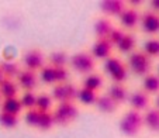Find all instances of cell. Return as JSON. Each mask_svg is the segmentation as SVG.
<instances>
[{"label":"cell","mask_w":159,"mask_h":138,"mask_svg":"<svg viewBox=\"0 0 159 138\" xmlns=\"http://www.w3.org/2000/svg\"><path fill=\"white\" fill-rule=\"evenodd\" d=\"M0 103H2V97H0Z\"/></svg>","instance_id":"obj_40"},{"label":"cell","mask_w":159,"mask_h":138,"mask_svg":"<svg viewBox=\"0 0 159 138\" xmlns=\"http://www.w3.org/2000/svg\"><path fill=\"white\" fill-rule=\"evenodd\" d=\"M20 118L18 116H13V114L0 111V128L4 131H11L16 130L20 126Z\"/></svg>","instance_id":"obj_28"},{"label":"cell","mask_w":159,"mask_h":138,"mask_svg":"<svg viewBox=\"0 0 159 138\" xmlns=\"http://www.w3.org/2000/svg\"><path fill=\"white\" fill-rule=\"evenodd\" d=\"M38 82L42 85L52 87L54 85H57V76H55V68L51 65H47L38 72Z\"/></svg>","instance_id":"obj_27"},{"label":"cell","mask_w":159,"mask_h":138,"mask_svg":"<svg viewBox=\"0 0 159 138\" xmlns=\"http://www.w3.org/2000/svg\"><path fill=\"white\" fill-rule=\"evenodd\" d=\"M20 93L21 90L14 79L4 78L3 80L0 82V97H2V100L10 99V97H18Z\"/></svg>","instance_id":"obj_18"},{"label":"cell","mask_w":159,"mask_h":138,"mask_svg":"<svg viewBox=\"0 0 159 138\" xmlns=\"http://www.w3.org/2000/svg\"><path fill=\"white\" fill-rule=\"evenodd\" d=\"M99 94L100 93H94V92H92V90L79 86L78 90H76L75 103L78 106H83V107H94V103H96Z\"/></svg>","instance_id":"obj_16"},{"label":"cell","mask_w":159,"mask_h":138,"mask_svg":"<svg viewBox=\"0 0 159 138\" xmlns=\"http://www.w3.org/2000/svg\"><path fill=\"white\" fill-rule=\"evenodd\" d=\"M0 111H4V113L21 117V114L24 113V108L21 106V102L18 97H10V99L2 100V103H0Z\"/></svg>","instance_id":"obj_21"},{"label":"cell","mask_w":159,"mask_h":138,"mask_svg":"<svg viewBox=\"0 0 159 138\" xmlns=\"http://www.w3.org/2000/svg\"><path fill=\"white\" fill-rule=\"evenodd\" d=\"M153 107H155L156 110H159V94H156L155 99H153Z\"/></svg>","instance_id":"obj_37"},{"label":"cell","mask_w":159,"mask_h":138,"mask_svg":"<svg viewBox=\"0 0 159 138\" xmlns=\"http://www.w3.org/2000/svg\"><path fill=\"white\" fill-rule=\"evenodd\" d=\"M57 127H69L76 121L79 116V106L75 102L55 104L52 110Z\"/></svg>","instance_id":"obj_2"},{"label":"cell","mask_w":159,"mask_h":138,"mask_svg":"<svg viewBox=\"0 0 159 138\" xmlns=\"http://www.w3.org/2000/svg\"><path fill=\"white\" fill-rule=\"evenodd\" d=\"M117 20H118V27L123 28L127 33H132L134 30H137V28L139 27L141 12H139L138 9L127 6Z\"/></svg>","instance_id":"obj_6"},{"label":"cell","mask_w":159,"mask_h":138,"mask_svg":"<svg viewBox=\"0 0 159 138\" xmlns=\"http://www.w3.org/2000/svg\"><path fill=\"white\" fill-rule=\"evenodd\" d=\"M125 63L128 66L129 73L138 78H144L152 72V59L145 55L141 49H135L132 54H129Z\"/></svg>","instance_id":"obj_3"},{"label":"cell","mask_w":159,"mask_h":138,"mask_svg":"<svg viewBox=\"0 0 159 138\" xmlns=\"http://www.w3.org/2000/svg\"><path fill=\"white\" fill-rule=\"evenodd\" d=\"M94 108L96 111H99L100 114H104V116H111V114H114L116 111L118 110V106L114 103V100L111 99L106 92L100 93L97 96V100L94 103Z\"/></svg>","instance_id":"obj_14"},{"label":"cell","mask_w":159,"mask_h":138,"mask_svg":"<svg viewBox=\"0 0 159 138\" xmlns=\"http://www.w3.org/2000/svg\"><path fill=\"white\" fill-rule=\"evenodd\" d=\"M55 107V102L52 99V96L49 94V92H41L37 93V103L35 108L39 113H47V111H52Z\"/></svg>","instance_id":"obj_24"},{"label":"cell","mask_w":159,"mask_h":138,"mask_svg":"<svg viewBox=\"0 0 159 138\" xmlns=\"http://www.w3.org/2000/svg\"><path fill=\"white\" fill-rule=\"evenodd\" d=\"M123 62H124V61L121 59L118 55H111L110 58H107V59L103 62V73H104V75L108 78V75H110V73L113 72L116 68H118V66H120Z\"/></svg>","instance_id":"obj_34"},{"label":"cell","mask_w":159,"mask_h":138,"mask_svg":"<svg viewBox=\"0 0 159 138\" xmlns=\"http://www.w3.org/2000/svg\"><path fill=\"white\" fill-rule=\"evenodd\" d=\"M57 127L55 124V118L52 111H47V113H39V120H38V126H37L35 131L39 132H49L51 130H54Z\"/></svg>","instance_id":"obj_26"},{"label":"cell","mask_w":159,"mask_h":138,"mask_svg":"<svg viewBox=\"0 0 159 138\" xmlns=\"http://www.w3.org/2000/svg\"><path fill=\"white\" fill-rule=\"evenodd\" d=\"M144 128L159 134V110H156L155 107L148 108L144 113Z\"/></svg>","instance_id":"obj_23"},{"label":"cell","mask_w":159,"mask_h":138,"mask_svg":"<svg viewBox=\"0 0 159 138\" xmlns=\"http://www.w3.org/2000/svg\"><path fill=\"white\" fill-rule=\"evenodd\" d=\"M106 93L114 100V103L120 107V106L127 104L128 102V96H129V90L127 87V85H121V83H110L106 89Z\"/></svg>","instance_id":"obj_12"},{"label":"cell","mask_w":159,"mask_h":138,"mask_svg":"<svg viewBox=\"0 0 159 138\" xmlns=\"http://www.w3.org/2000/svg\"><path fill=\"white\" fill-rule=\"evenodd\" d=\"M123 120L128 121L129 124L132 126L138 127V128L144 130V113L141 111H137V110H132V108H127L123 114Z\"/></svg>","instance_id":"obj_30"},{"label":"cell","mask_w":159,"mask_h":138,"mask_svg":"<svg viewBox=\"0 0 159 138\" xmlns=\"http://www.w3.org/2000/svg\"><path fill=\"white\" fill-rule=\"evenodd\" d=\"M14 80L17 82L21 92H35V89L39 85L38 73L33 72V71H27V69H21Z\"/></svg>","instance_id":"obj_11"},{"label":"cell","mask_w":159,"mask_h":138,"mask_svg":"<svg viewBox=\"0 0 159 138\" xmlns=\"http://www.w3.org/2000/svg\"><path fill=\"white\" fill-rule=\"evenodd\" d=\"M24 118V123L28 128L31 130H37L38 126V120H39V111L37 108H31V110H25L24 113L21 114Z\"/></svg>","instance_id":"obj_33"},{"label":"cell","mask_w":159,"mask_h":138,"mask_svg":"<svg viewBox=\"0 0 159 138\" xmlns=\"http://www.w3.org/2000/svg\"><path fill=\"white\" fill-rule=\"evenodd\" d=\"M114 51H116L114 45L111 44L107 38L94 39L93 45H92L89 49L92 57H93L97 62H104L107 58H110L111 55H114Z\"/></svg>","instance_id":"obj_9"},{"label":"cell","mask_w":159,"mask_h":138,"mask_svg":"<svg viewBox=\"0 0 159 138\" xmlns=\"http://www.w3.org/2000/svg\"><path fill=\"white\" fill-rule=\"evenodd\" d=\"M141 89L151 97L159 94V76L156 73L151 72L147 76L141 78Z\"/></svg>","instance_id":"obj_19"},{"label":"cell","mask_w":159,"mask_h":138,"mask_svg":"<svg viewBox=\"0 0 159 138\" xmlns=\"http://www.w3.org/2000/svg\"><path fill=\"white\" fill-rule=\"evenodd\" d=\"M127 7L125 0H103L99 3V10L103 17L107 18H118L120 14Z\"/></svg>","instance_id":"obj_10"},{"label":"cell","mask_w":159,"mask_h":138,"mask_svg":"<svg viewBox=\"0 0 159 138\" xmlns=\"http://www.w3.org/2000/svg\"><path fill=\"white\" fill-rule=\"evenodd\" d=\"M68 68L79 75L86 76L89 73L96 72L97 61L92 57V54L87 49H80V51L70 55Z\"/></svg>","instance_id":"obj_1"},{"label":"cell","mask_w":159,"mask_h":138,"mask_svg":"<svg viewBox=\"0 0 159 138\" xmlns=\"http://www.w3.org/2000/svg\"><path fill=\"white\" fill-rule=\"evenodd\" d=\"M116 51H118L123 55H129L137 49V37L134 35V33H125L124 37L120 39L117 45L114 47Z\"/></svg>","instance_id":"obj_17"},{"label":"cell","mask_w":159,"mask_h":138,"mask_svg":"<svg viewBox=\"0 0 159 138\" xmlns=\"http://www.w3.org/2000/svg\"><path fill=\"white\" fill-rule=\"evenodd\" d=\"M21 102V106L25 110H31L35 108V103H37V92H21L18 96Z\"/></svg>","instance_id":"obj_32"},{"label":"cell","mask_w":159,"mask_h":138,"mask_svg":"<svg viewBox=\"0 0 159 138\" xmlns=\"http://www.w3.org/2000/svg\"><path fill=\"white\" fill-rule=\"evenodd\" d=\"M118 130L125 138H137L142 132L141 128L132 126V124H129L128 121L123 120V118H120V121H118Z\"/></svg>","instance_id":"obj_31"},{"label":"cell","mask_w":159,"mask_h":138,"mask_svg":"<svg viewBox=\"0 0 159 138\" xmlns=\"http://www.w3.org/2000/svg\"><path fill=\"white\" fill-rule=\"evenodd\" d=\"M23 69L33 71L38 73L45 65H47V55L39 48H30L23 54L20 61Z\"/></svg>","instance_id":"obj_4"},{"label":"cell","mask_w":159,"mask_h":138,"mask_svg":"<svg viewBox=\"0 0 159 138\" xmlns=\"http://www.w3.org/2000/svg\"><path fill=\"white\" fill-rule=\"evenodd\" d=\"M142 52L151 58V59H156L159 58V38L158 37H151L142 45Z\"/></svg>","instance_id":"obj_29"},{"label":"cell","mask_w":159,"mask_h":138,"mask_svg":"<svg viewBox=\"0 0 159 138\" xmlns=\"http://www.w3.org/2000/svg\"><path fill=\"white\" fill-rule=\"evenodd\" d=\"M3 79H4V76H3V72H2V69H0V82L3 80Z\"/></svg>","instance_id":"obj_38"},{"label":"cell","mask_w":159,"mask_h":138,"mask_svg":"<svg viewBox=\"0 0 159 138\" xmlns=\"http://www.w3.org/2000/svg\"><path fill=\"white\" fill-rule=\"evenodd\" d=\"M76 90H78V86H75L72 82H66V83L54 85V86L51 87L49 94L52 96L55 104H59V103L75 102Z\"/></svg>","instance_id":"obj_5"},{"label":"cell","mask_w":159,"mask_h":138,"mask_svg":"<svg viewBox=\"0 0 159 138\" xmlns=\"http://www.w3.org/2000/svg\"><path fill=\"white\" fill-rule=\"evenodd\" d=\"M127 104H128V108H132V110L145 113L148 108H151V104H152V97H151L148 93H145L142 89H137V90L129 92Z\"/></svg>","instance_id":"obj_8"},{"label":"cell","mask_w":159,"mask_h":138,"mask_svg":"<svg viewBox=\"0 0 159 138\" xmlns=\"http://www.w3.org/2000/svg\"><path fill=\"white\" fill-rule=\"evenodd\" d=\"M70 55L63 49H55L47 55V63L54 68H63V66L69 65Z\"/></svg>","instance_id":"obj_20"},{"label":"cell","mask_w":159,"mask_h":138,"mask_svg":"<svg viewBox=\"0 0 159 138\" xmlns=\"http://www.w3.org/2000/svg\"><path fill=\"white\" fill-rule=\"evenodd\" d=\"M156 75L159 76V65H158V69H156Z\"/></svg>","instance_id":"obj_39"},{"label":"cell","mask_w":159,"mask_h":138,"mask_svg":"<svg viewBox=\"0 0 159 138\" xmlns=\"http://www.w3.org/2000/svg\"><path fill=\"white\" fill-rule=\"evenodd\" d=\"M129 71H128V66H127L125 61L121 63L118 68H116L113 72L108 75V79L111 80V83H121V85H125L129 79Z\"/></svg>","instance_id":"obj_25"},{"label":"cell","mask_w":159,"mask_h":138,"mask_svg":"<svg viewBox=\"0 0 159 138\" xmlns=\"http://www.w3.org/2000/svg\"><path fill=\"white\" fill-rule=\"evenodd\" d=\"M125 33H127V31H124L123 28H120L118 25H116V27L113 28V30H111V33L108 34L107 39L116 47V45H117L118 42H120V39L124 37V34H125Z\"/></svg>","instance_id":"obj_35"},{"label":"cell","mask_w":159,"mask_h":138,"mask_svg":"<svg viewBox=\"0 0 159 138\" xmlns=\"http://www.w3.org/2000/svg\"><path fill=\"white\" fill-rule=\"evenodd\" d=\"M149 10L159 14V0H151L149 2Z\"/></svg>","instance_id":"obj_36"},{"label":"cell","mask_w":159,"mask_h":138,"mask_svg":"<svg viewBox=\"0 0 159 138\" xmlns=\"http://www.w3.org/2000/svg\"><path fill=\"white\" fill-rule=\"evenodd\" d=\"M82 87L84 89H89L94 93H103V90L106 87V79L104 75L99 72H93V73H89V75L83 76L82 79Z\"/></svg>","instance_id":"obj_13"},{"label":"cell","mask_w":159,"mask_h":138,"mask_svg":"<svg viewBox=\"0 0 159 138\" xmlns=\"http://www.w3.org/2000/svg\"><path fill=\"white\" fill-rule=\"evenodd\" d=\"M114 27H116V24L111 18L100 16L93 24V34H94V37H96V39L107 38L108 34L111 33V30H113Z\"/></svg>","instance_id":"obj_15"},{"label":"cell","mask_w":159,"mask_h":138,"mask_svg":"<svg viewBox=\"0 0 159 138\" xmlns=\"http://www.w3.org/2000/svg\"><path fill=\"white\" fill-rule=\"evenodd\" d=\"M0 69L3 72V76L7 79H16L20 71L23 69L21 63L16 59H3L0 61Z\"/></svg>","instance_id":"obj_22"},{"label":"cell","mask_w":159,"mask_h":138,"mask_svg":"<svg viewBox=\"0 0 159 138\" xmlns=\"http://www.w3.org/2000/svg\"><path fill=\"white\" fill-rule=\"evenodd\" d=\"M139 28L149 38L156 37L159 34V14L155 12H151L149 9L142 12L141 20H139Z\"/></svg>","instance_id":"obj_7"}]
</instances>
